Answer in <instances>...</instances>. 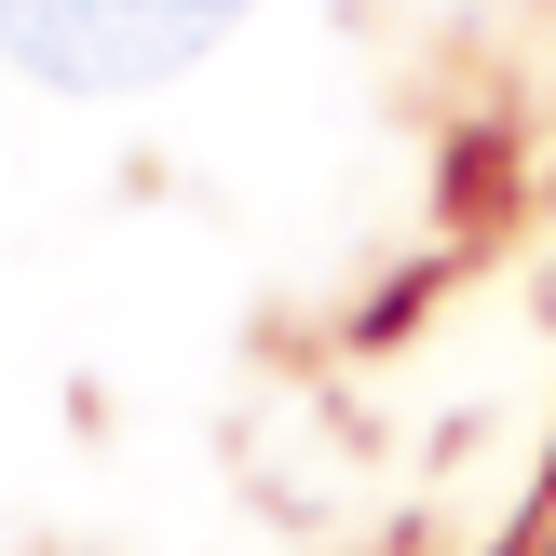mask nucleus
Segmentation results:
<instances>
[{
  "label": "nucleus",
  "mask_w": 556,
  "mask_h": 556,
  "mask_svg": "<svg viewBox=\"0 0 556 556\" xmlns=\"http://www.w3.org/2000/svg\"><path fill=\"white\" fill-rule=\"evenodd\" d=\"M231 27L244 0H0V54L54 96H150Z\"/></svg>",
  "instance_id": "nucleus-1"
}]
</instances>
